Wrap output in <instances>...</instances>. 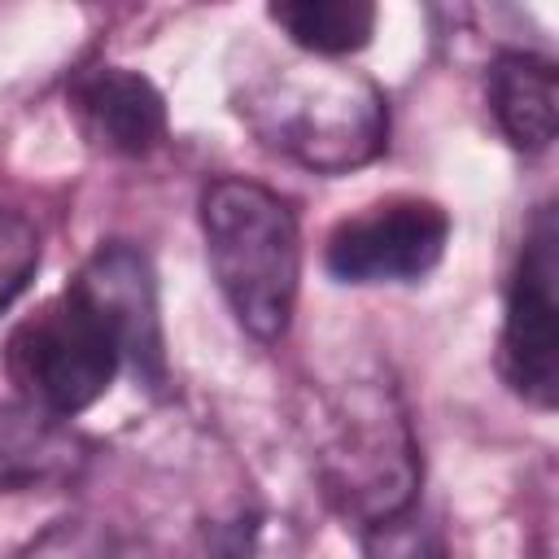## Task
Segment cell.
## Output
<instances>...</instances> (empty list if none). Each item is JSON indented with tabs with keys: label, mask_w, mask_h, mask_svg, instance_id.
I'll return each mask as SVG.
<instances>
[{
	"label": "cell",
	"mask_w": 559,
	"mask_h": 559,
	"mask_svg": "<svg viewBox=\"0 0 559 559\" xmlns=\"http://www.w3.org/2000/svg\"><path fill=\"white\" fill-rule=\"evenodd\" d=\"M236 114L262 148L319 175L367 166L389 140L384 92L367 74L319 57L249 74Z\"/></svg>",
	"instance_id": "cell-1"
},
{
	"label": "cell",
	"mask_w": 559,
	"mask_h": 559,
	"mask_svg": "<svg viewBox=\"0 0 559 559\" xmlns=\"http://www.w3.org/2000/svg\"><path fill=\"white\" fill-rule=\"evenodd\" d=\"M314 476L328 502L367 533L411 511L419 445L389 380H349L323 397L314 419Z\"/></svg>",
	"instance_id": "cell-2"
},
{
	"label": "cell",
	"mask_w": 559,
	"mask_h": 559,
	"mask_svg": "<svg viewBox=\"0 0 559 559\" xmlns=\"http://www.w3.org/2000/svg\"><path fill=\"white\" fill-rule=\"evenodd\" d=\"M201 236L236 323L253 341H280L301 284V236L288 201L253 179H214L201 192Z\"/></svg>",
	"instance_id": "cell-3"
},
{
	"label": "cell",
	"mask_w": 559,
	"mask_h": 559,
	"mask_svg": "<svg viewBox=\"0 0 559 559\" xmlns=\"http://www.w3.org/2000/svg\"><path fill=\"white\" fill-rule=\"evenodd\" d=\"M127 367V345L114 319L83 284H66L35 306L4 341V371L22 402L74 419L96 406Z\"/></svg>",
	"instance_id": "cell-4"
},
{
	"label": "cell",
	"mask_w": 559,
	"mask_h": 559,
	"mask_svg": "<svg viewBox=\"0 0 559 559\" xmlns=\"http://www.w3.org/2000/svg\"><path fill=\"white\" fill-rule=\"evenodd\" d=\"M555 284H559V227H555V210L542 205L524 231V249L511 271L502 345H498L507 384L533 406H555V393H559V297H555Z\"/></svg>",
	"instance_id": "cell-5"
},
{
	"label": "cell",
	"mask_w": 559,
	"mask_h": 559,
	"mask_svg": "<svg viewBox=\"0 0 559 559\" xmlns=\"http://www.w3.org/2000/svg\"><path fill=\"white\" fill-rule=\"evenodd\" d=\"M450 240V214L428 197H384L341 218L323 245V266L341 284L424 280Z\"/></svg>",
	"instance_id": "cell-6"
},
{
	"label": "cell",
	"mask_w": 559,
	"mask_h": 559,
	"mask_svg": "<svg viewBox=\"0 0 559 559\" xmlns=\"http://www.w3.org/2000/svg\"><path fill=\"white\" fill-rule=\"evenodd\" d=\"M74 284H83L100 301V310L114 319L135 380L148 389H162L166 384V336H162L157 280H153L148 258L127 240H109L79 266Z\"/></svg>",
	"instance_id": "cell-7"
},
{
	"label": "cell",
	"mask_w": 559,
	"mask_h": 559,
	"mask_svg": "<svg viewBox=\"0 0 559 559\" xmlns=\"http://www.w3.org/2000/svg\"><path fill=\"white\" fill-rule=\"evenodd\" d=\"M70 109L92 144L118 157H148L166 140V100L140 70L92 66L70 87Z\"/></svg>",
	"instance_id": "cell-8"
},
{
	"label": "cell",
	"mask_w": 559,
	"mask_h": 559,
	"mask_svg": "<svg viewBox=\"0 0 559 559\" xmlns=\"http://www.w3.org/2000/svg\"><path fill=\"white\" fill-rule=\"evenodd\" d=\"M489 114L511 148L546 153L559 122V74L537 52H498L485 79Z\"/></svg>",
	"instance_id": "cell-9"
},
{
	"label": "cell",
	"mask_w": 559,
	"mask_h": 559,
	"mask_svg": "<svg viewBox=\"0 0 559 559\" xmlns=\"http://www.w3.org/2000/svg\"><path fill=\"white\" fill-rule=\"evenodd\" d=\"M87 450L70 419H57L31 402L0 406V489H44L79 476Z\"/></svg>",
	"instance_id": "cell-10"
},
{
	"label": "cell",
	"mask_w": 559,
	"mask_h": 559,
	"mask_svg": "<svg viewBox=\"0 0 559 559\" xmlns=\"http://www.w3.org/2000/svg\"><path fill=\"white\" fill-rule=\"evenodd\" d=\"M266 17L319 61H341L367 48L376 31V4L367 0H280Z\"/></svg>",
	"instance_id": "cell-11"
},
{
	"label": "cell",
	"mask_w": 559,
	"mask_h": 559,
	"mask_svg": "<svg viewBox=\"0 0 559 559\" xmlns=\"http://www.w3.org/2000/svg\"><path fill=\"white\" fill-rule=\"evenodd\" d=\"M39 266V236L35 227L17 214L0 205V310H9L17 301V293L31 284Z\"/></svg>",
	"instance_id": "cell-12"
}]
</instances>
